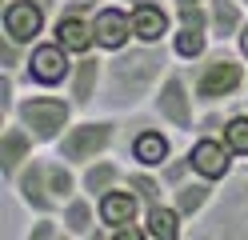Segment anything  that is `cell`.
I'll return each instance as SVG.
<instances>
[{
	"instance_id": "obj_4",
	"label": "cell",
	"mask_w": 248,
	"mask_h": 240,
	"mask_svg": "<svg viewBox=\"0 0 248 240\" xmlns=\"http://www.w3.org/2000/svg\"><path fill=\"white\" fill-rule=\"evenodd\" d=\"M120 140H124V128L116 120V112L100 108V112H80V116L68 124V132L52 144V152L72 160L76 168H84V164H92V160H100V156H112L120 148Z\"/></svg>"
},
{
	"instance_id": "obj_29",
	"label": "cell",
	"mask_w": 248,
	"mask_h": 240,
	"mask_svg": "<svg viewBox=\"0 0 248 240\" xmlns=\"http://www.w3.org/2000/svg\"><path fill=\"white\" fill-rule=\"evenodd\" d=\"M196 4H208V0H172V8H196Z\"/></svg>"
},
{
	"instance_id": "obj_21",
	"label": "cell",
	"mask_w": 248,
	"mask_h": 240,
	"mask_svg": "<svg viewBox=\"0 0 248 240\" xmlns=\"http://www.w3.org/2000/svg\"><path fill=\"white\" fill-rule=\"evenodd\" d=\"M144 236L148 240H184L188 236V216L172 200H160L144 208Z\"/></svg>"
},
{
	"instance_id": "obj_9",
	"label": "cell",
	"mask_w": 248,
	"mask_h": 240,
	"mask_svg": "<svg viewBox=\"0 0 248 240\" xmlns=\"http://www.w3.org/2000/svg\"><path fill=\"white\" fill-rule=\"evenodd\" d=\"M96 4H100V0H64V4L52 12L48 36H56L72 56L96 52V20H92Z\"/></svg>"
},
{
	"instance_id": "obj_20",
	"label": "cell",
	"mask_w": 248,
	"mask_h": 240,
	"mask_svg": "<svg viewBox=\"0 0 248 240\" xmlns=\"http://www.w3.org/2000/svg\"><path fill=\"white\" fill-rule=\"evenodd\" d=\"M168 48H172L176 64H196L200 56H208L216 48V36L208 24H176L172 36H168Z\"/></svg>"
},
{
	"instance_id": "obj_15",
	"label": "cell",
	"mask_w": 248,
	"mask_h": 240,
	"mask_svg": "<svg viewBox=\"0 0 248 240\" xmlns=\"http://www.w3.org/2000/svg\"><path fill=\"white\" fill-rule=\"evenodd\" d=\"M104 52L96 48V52H84V56H76V68L68 76V84L64 92L72 96V104L80 108V112H92V108H100V92H104Z\"/></svg>"
},
{
	"instance_id": "obj_30",
	"label": "cell",
	"mask_w": 248,
	"mask_h": 240,
	"mask_svg": "<svg viewBox=\"0 0 248 240\" xmlns=\"http://www.w3.org/2000/svg\"><path fill=\"white\" fill-rule=\"evenodd\" d=\"M244 4H248V0H244Z\"/></svg>"
},
{
	"instance_id": "obj_1",
	"label": "cell",
	"mask_w": 248,
	"mask_h": 240,
	"mask_svg": "<svg viewBox=\"0 0 248 240\" xmlns=\"http://www.w3.org/2000/svg\"><path fill=\"white\" fill-rule=\"evenodd\" d=\"M176 64L168 44H128L120 52H108L104 60V92L100 108L116 112V116H132V112L148 108L152 92L160 88V80Z\"/></svg>"
},
{
	"instance_id": "obj_12",
	"label": "cell",
	"mask_w": 248,
	"mask_h": 240,
	"mask_svg": "<svg viewBox=\"0 0 248 240\" xmlns=\"http://www.w3.org/2000/svg\"><path fill=\"white\" fill-rule=\"evenodd\" d=\"M52 28V8L44 0H4L0 4V32L20 44H36Z\"/></svg>"
},
{
	"instance_id": "obj_25",
	"label": "cell",
	"mask_w": 248,
	"mask_h": 240,
	"mask_svg": "<svg viewBox=\"0 0 248 240\" xmlns=\"http://www.w3.org/2000/svg\"><path fill=\"white\" fill-rule=\"evenodd\" d=\"M220 136L228 140V148L236 152L240 160H248V104L224 116V124H220Z\"/></svg>"
},
{
	"instance_id": "obj_10",
	"label": "cell",
	"mask_w": 248,
	"mask_h": 240,
	"mask_svg": "<svg viewBox=\"0 0 248 240\" xmlns=\"http://www.w3.org/2000/svg\"><path fill=\"white\" fill-rule=\"evenodd\" d=\"M120 148H124V156H128L136 168H164L168 160L176 156V140H172V128L152 116V124L124 128Z\"/></svg>"
},
{
	"instance_id": "obj_19",
	"label": "cell",
	"mask_w": 248,
	"mask_h": 240,
	"mask_svg": "<svg viewBox=\"0 0 248 240\" xmlns=\"http://www.w3.org/2000/svg\"><path fill=\"white\" fill-rule=\"evenodd\" d=\"M60 220H64L68 240H92V236H104L96 196H88V192H76L72 200L60 204Z\"/></svg>"
},
{
	"instance_id": "obj_16",
	"label": "cell",
	"mask_w": 248,
	"mask_h": 240,
	"mask_svg": "<svg viewBox=\"0 0 248 240\" xmlns=\"http://www.w3.org/2000/svg\"><path fill=\"white\" fill-rule=\"evenodd\" d=\"M92 20H96V48L108 56V52H120V48L136 44V28H132V12L128 4H116V0H100L96 12H92Z\"/></svg>"
},
{
	"instance_id": "obj_27",
	"label": "cell",
	"mask_w": 248,
	"mask_h": 240,
	"mask_svg": "<svg viewBox=\"0 0 248 240\" xmlns=\"http://www.w3.org/2000/svg\"><path fill=\"white\" fill-rule=\"evenodd\" d=\"M28 48L32 44H20V40H12V36L0 32V72H16L20 76L24 60H28Z\"/></svg>"
},
{
	"instance_id": "obj_18",
	"label": "cell",
	"mask_w": 248,
	"mask_h": 240,
	"mask_svg": "<svg viewBox=\"0 0 248 240\" xmlns=\"http://www.w3.org/2000/svg\"><path fill=\"white\" fill-rule=\"evenodd\" d=\"M220 188L224 184H212V180H204V176H188V180H180L176 188H168V200H172L184 216H188V224H200L212 208H216V200H220Z\"/></svg>"
},
{
	"instance_id": "obj_11",
	"label": "cell",
	"mask_w": 248,
	"mask_h": 240,
	"mask_svg": "<svg viewBox=\"0 0 248 240\" xmlns=\"http://www.w3.org/2000/svg\"><path fill=\"white\" fill-rule=\"evenodd\" d=\"M184 156H188L192 172L204 176V180H212V184H228L232 176H236V168L244 164V160L228 148V140L220 132H196L192 144L184 148Z\"/></svg>"
},
{
	"instance_id": "obj_7",
	"label": "cell",
	"mask_w": 248,
	"mask_h": 240,
	"mask_svg": "<svg viewBox=\"0 0 248 240\" xmlns=\"http://www.w3.org/2000/svg\"><path fill=\"white\" fill-rule=\"evenodd\" d=\"M76 68V56L68 52L56 36H40L28 48V60L20 68V84L24 88H64L68 76Z\"/></svg>"
},
{
	"instance_id": "obj_26",
	"label": "cell",
	"mask_w": 248,
	"mask_h": 240,
	"mask_svg": "<svg viewBox=\"0 0 248 240\" xmlns=\"http://www.w3.org/2000/svg\"><path fill=\"white\" fill-rule=\"evenodd\" d=\"M64 220H60V212H36L32 220H28L24 228V240H64Z\"/></svg>"
},
{
	"instance_id": "obj_5",
	"label": "cell",
	"mask_w": 248,
	"mask_h": 240,
	"mask_svg": "<svg viewBox=\"0 0 248 240\" xmlns=\"http://www.w3.org/2000/svg\"><path fill=\"white\" fill-rule=\"evenodd\" d=\"M148 112L160 124H168L172 132L196 136L200 100H196V92H192V80H188V68H184V64H172V68H168V76L160 80V88L152 92V100H148Z\"/></svg>"
},
{
	"instance_id": "obj_23",
	"label": "cell",
	"mask_w": 248,
	"mask_h": 240,
	"mask_svg": "<svg viewBox=\"0 0 248 240\" xmlns=\"http://www.w3.org/2000/svg\"><path fill=\"white\" fill-rule=\"evenodd\" d=\"M124 180H128V168L116 160V152L100 156V160H92V164L80 168V192H88V196H104L108 188H116Z\"/></svg>"
},
{
	"instance_id": "obj_6",
	"label": "cell",
	"mask_w": 248,
	"mask_h": 240,
	"mask_svg": "<svg viewBox=\"0 0 248 240\" xmlns=\"http://www.w3.org/2000/svg\"><path fill=\"white\" fill-rule=\"evenodd\" d=\"M96 208H100L104 240H148L144 236V200L132 192L128 180L108 188L104 196H96Z\"/></svg>"
},
{
	"instance_id": "obj_31",
	"label": "cell",
	"mask_w": 248,
	"mask_h": 240,
	"mask_svg": "<svg viewBox=\"0 0 248 240\" xmlns=\"http://www.w3.org/2000/svg\"><path fill=\"white\" fill-rule=\"evenodd\" d=\"M244 100H248V96H244Z\"/></svg>"
},
{
	"instance_id": "obj_28",
	"label": "cell",
	"mask_w": 248,
	"mask_h": 240,
	"mask_svg": "<svg viewBox=\"0 0 248 240\" xmlns=\"http://www.w3.org/2000/svg\"><path fill=\"white\" fill-rule=\"evenodd\" d=\"M232 44H236V48H240V56L248 60V20H244V28H240V36L232 40Z\"/></svg>"
},
{
	"instance_id": "obj_2",
	"label": "cell",
	"mask_w": 248,
	"mask_h": 240,
	"mask_svg": "<svg viewBox=\"0 0 248 240\" xmlns=\"http://www.w3.org/2000/svg\"><path fill=\"white\" fill-rule=\"evenodd\" d=\"M184 68H188L200 108H228L248 92V60L240 56L236 44H216L208 56H200L196 64H184Z\"/></svg>"
},
{
	"instance_id": "obj_22",
	"label": "cell",
	"mask_w": 248,
	"mask_h": 240,
	"mask_svg": "<svg viewBox=\"0 0 248 240\" xmlns=\"http://www.w3.org/2000/svg\"><path fill=\"white\" fill-rule=\"evenodd\" d=\"M244 20H248L244 0H208V28H212L216 44H232L240 36Z\"/></svg>"
},
{
	"instance_id": "obj_24",
	"label": "cell",
	"mask_w": 248,
	"mask_h": 240,
	"mask_svg": "<svg viewBox=\"0 0 248 240\" xmlns=\"http://www.w3.org/2000/svg\"><path fill=\"white\" fill-rule=\"evenodd\" d=\"M128 184H132V192L144 200V208H152V204H160V200H168V184H164V176H160V168H128Z\"/></svg>"
},
{
	"instance_id": "obj_3",
	"label": "cell",
	"mask_w": 248,
	"mask_h": 240,
	"mask_svg": "<svg viewBox=\"0 0 248 240\" xmlns=\"http://www.w3.org/2000/svg\"><path fill=\"white\" fill-rule=\"evenodd\" d=\"M8 116L20 120L28 132L40 140V148H52V144L68 132V124L80 116V108L72 104V96L64 88H24Z\"/></svg>"
},
{
	"instance_id": "obj_17",
	"label": "cell",
	"mask_w": 248,
	"mask_h": 240,
	"mask_svg": "<svg viewBox=\"0 0 248 240\" xmlns=\"http://www.w3.org/2000/svg\"><path fill=\"white\" fill-rule=\"evenodd\" d=\"M36 152H40V140L28 132L20 120L4 116V132H0V180H4V188L16 180L20 168H24Z\"/></svg>"
},
{
	"instance_id": "obj_13",
	"label": "cell",
	"mask_w": 248,
	"mask_h": 240,
	"mask_svg": "<svg viewBox=\"0 0 248 240\" xmlns=\"http://www.w3.org/2000/svg\"><path fill=\"white\" fill-rule=\"evenodd\" d=\"M8 192L24 204L28 216H36V212H60V204H56L52 188H48V168H44V156L40 152L20 168V176L8 184Z\"/></svg>"
},
{
	"instance_id": "obj_8",
	"label": "cell",
	"mask_w": 248,
	"mask_h": 240,
	"mask_svg": "<svg viewBox=\"0 0 248 240\" xmlns=\"http://www.w3.org/2000/svg\"><path fill=\"white\" fill-rule=\"evenodd\" d=\"M200 224H208V228H200L204 236H244L248 240V160L236 168V176L220 188L216 208Z\"/></svg>"
},
{
	"instance_id": "obj_14",
	"label": "cell",
	"mask_w": 248,
	"mask_h": 240,
	"mask_svg": "<svg viewBox=\"0 0 248 240\" xmlns=\"http://www.w3.org/2000/svg\"><path fill=\"white\" fill-rule=\"evenodd\" d=\"M132 12V28L140 44H168L176 28V8L172 0H124Z\"/></svg>"
}]
</instances>
